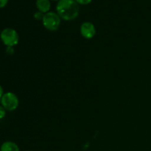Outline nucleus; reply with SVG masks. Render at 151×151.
<instances>
[{
	"mask_svg": "<svg viewBox=\"0 0 151 151\" xmlns=\"http://www.w3.org/2000/svg\"><path fill=\"white\" fill-rule=\"evenodd\" d=\"M4 90H3L2 87H1V86L0 85V99L1 98V97L3 96V94H4Z\"/></svg>",
	"mask_w": 151,
	"mask_h": 151,
	"instance_id": "obj_13",
	"label": "nucleus"
},
{
	"mask_svg": "<svg viewBox=\"0 0 151 151\" xmlns=\"http://www.w3.org/2000/svg\"><path fill=\"white\" fill-rule=\"evenodd\" d=\"M1 103L6 111H13L18 108L19 101L18 97L14 93L6 92L1 97Z\"/></svg>",
	"mask_w": 151,
	"mask_h": 151,
	"instance_id": "obj_4",
	"label": "nucleus"
},
{
	"mask_svg": "<svg viewBox=\"0 0 151 151\" xmlns=\"http://www.w3.org/2000/svg\"><path fill=\"white\" fill-rule=\"evenodd\" d=\"M56 11L60 19L66 21L74 20L79 15V4L75 0H59Z\"/></svg>",
	"mask_w": 151,
	"mask_h": 151,
	"instance_id": "obj_1",
	"label": "nucleus"
},
{
	"mask_svg": "<svg viewBox=\"0 0 151 151\" xmlns=\"http://www.w3.org/2000/svg\"><path fill=\"white\" fill-rule=\"evenodd\" d=\"M42 22L47 29L50 31H56L60 25V17L57 13L48 12L44 14Z\"/></svg>",
	"mask_w": 151,
	"mask_h": 151,
	"instance_id": "obj_3",
	"label": "nucleus"
},
{
	"mask_svg": "<svg viewBox=\"0 0 151 151\" xmlns=\"http://www.w3.org/2000/svg\"><path fill=\"white\" fill-rule=\"evenodd\" d=\"M26 151H30V150H26Z\"/></svg>",
	"mask_w": 151,
	"mask_h": 151,
	"instance_id": "obj_15",
	"label": "nucleus"
},
{
	"mask_svg": "<svg viewBox=\"0 0 151 151\" xmlns=\"http://www.w3.org/2000/svg\"><path fill=\"white\" fill-rule=\"evenodd\" d=\"M81 34L83 38L91 39L96 34L95 27L91 22H83L81 26Z\"/></svg>",
	"mask_w": 151,
	"mask_h": 151,
	"instance_id": "obj_5",
	"label": "nucleus"
},
{
	"mask_svg": "<svg viewBox=\"0 0 151 151\" xmlns=\"http://www.w3.org/2000/svg\"><path fill=\"white\" fill-rule=\"evenodd\" d=\"M0 38L7 47H13L19 43V36L18 32L13 28H4L0 34Z\"/></svg>",
	"mask_w": 151,
	"mask_h": 151,
	"instance_id": "obj_2",
	"label": "nucleus"
},
{
	"mask_svg": "<svg viewBox=\"0 0 151 151\" xmlns=\"http://www.w3.org/2000/svg\"><path fill=\"white\" fill-rule=\"evenodd\" d=\"M9 0H0V8H3L7 5Z\"/></svg>",
	"mask_w": 151,
	"mask_h": 151,
	"instance_id": "obj_11",
	"label": "nucleus"
},
{
	"mask_svg": "<svg viewBox=\"0 0 151 151\" xmlns=\"http://www.w3.org/2000/svg\"><path fill=\"white\" fill-rule=\"evenodd\" d=\"M36 7L38 11L45 14V13L50 12L51 4H50V0H37Z\"/></svg>",
	"mask_w": 151,
	"mask_h": 151,
	"instance_id": "obj_6",
	"label": "nucleus"
},
{
	"mask_svg": "<svg viewBox=\"0 0 151 151\" xmlns=\"http://www.w3.org/2000/svg\"><path fill=\"white\" fill-rule=\"evenodd\" d=\"M0 151H19V146L11 141L4 142L1 146Z\"/></svg>",
	"mask_w": 151,
	"mask_h": 151,
	"instance_id": "obj_7",
	"label": "nucleus"
},
{
	"mask_svg": "<svg viewBox=\"0 0 151 151\" xmlns=\"http://www.w3.org/2000/svg\"><path fill=\"white\" fill-rule=\"evenodd\" d=\"M7 52L9 54H13L14 52V50H13V47H7Z\"/></svg>",
	"mask_w": 151,
	"mask_h": 151,
	"instance_id": "obj_12",
	"label": "nucleus"
},
{
	"mask_svg": "<svg viewBox=\"0 0 151 151\" xmlns=\"http://www.w3.org/2000/svg\"><path fill=\"white\" fill-rule=\"evenodd\" d=\"M78 2V4H82V5H86L90 4L92 0H75Z\"/></svg>",
	"mask_w": 151,
	"mask_h": 151,
	"instance_id": "obj_9",
	"label": "nucleus"
},
{
	"mask_svg": "<svg viewBox=\"0 0 151 151\" xmlns=\"http://www.w3.org/2000/svg\"><path fill=\"white\" fill-rule=\"evenodd\" d=\"M52 1H59V0H52Z\"/></svg>",
	"mask_w": 151,
	"mask_h": 151,
	"instance_id": "obj_14",
	"label": "nucleus"
},
{
	"mask_svg": "<svg viewBox=\"0 0 151 151\" xmlns=\"http://www.w3.org/2000/svg\"><path fill=\"white\" fill-rule=\"evenodd\" d=\"M6 115V110L2 106H0V119H3Z\"/></svg>",
	"mask_w": 151,
	"mask_h": 151,
	"instance_id": "obj_10",
	"label": "nucleus"
},
{
	"mask_svg": "<svg viewBox=\"0 0 151 151\" xmlns=\"http://www.w3.org/2000/svg\"><path fill=\"white\" fill-rule=\"evenodd\" d=\"M44 13H41V12L40 11H38L36 12V13L34 14V18H35L36 20H43V18H44Z\"/></svg>",
	"mask_w": 151,
	"mask_h": 151,
	"instance_id": "obj_8",
	"label": "nucleus"
}]
</instances>
